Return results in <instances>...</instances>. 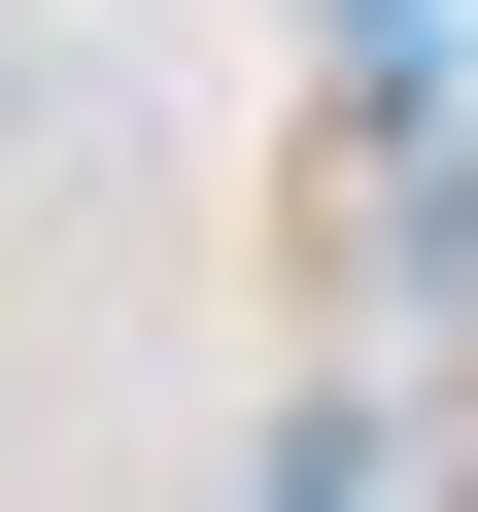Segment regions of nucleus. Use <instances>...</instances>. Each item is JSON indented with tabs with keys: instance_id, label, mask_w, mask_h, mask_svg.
Here are the masks:
<instances>
[{
	"instance_id": "nucleus-1",
	"label": "nucleus",
	"mask_w": 478,
	"mask_h": 512,
	"mask_svg": "<svg viewBox=\"0 0 478 512\" xmlns=\"http://www.w3.org/2000/svg\"><path fill=\"white\" fill-rule=\"evenodd\" d=\"M0 103H35V69H0Z\"/></svg>"
}]
</instances>
